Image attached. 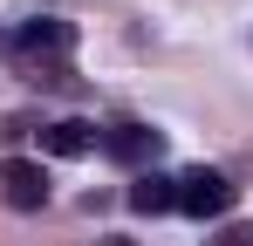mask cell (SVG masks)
<instances>
[{
	"label": "cell",
	"instance_id": "cell-1",
	"mask_svg": "<svg viewBox=\"0 0 253 246\" xmlns=\"http://www.w3.org/2000/svg\"><path fill=\"white\" fill-rule=\"evenodd\" d=\"M69 48H76V28H69V21H55V14L28 21V28L14 35V55H21V69H28L35 82H62V62H69Z\"/></svg>",
	"mask_w": 253,
	"mask_h": 246
},
{
	"label": "cell",
	"instance_id": "cell-2",
	"mask_svg": "<svg viewBox=\"0 0 253 246\" xmlns=\"http://www.w3.org/2000/svg\"><path fill=\"white\" fill-rule=\"evenodd\" d=\"M240 199V185L226 178V171H206V164H192L185 178H178V212H192V219H226Z\"/></svg>",
	"mask_w": 253,
	"mask_h": 246
},
{
	"label": "cell",
	"instance_id": "cell-3",
	"mask_svg": "<svg viewBox=\"0 0 253 246\" xmlns=\"http://www.w3.org/2000/svg\"><path fill=\"white\" fill-rule=\"evenodd\" d=\"M0 199L14 205V212H42L48 205V171L35 158H7L0 164Z\"/></svg>",
	"mask_w": 253,
	"mask_h": 246
},
{
	"label": "cell",
	"instance_id": "cell-4",
	"mask_svg": "<svg viewBox=\"0 0 253 246\" xmlns=\"http://www.w3.org/2000/svg\"><path fill=\"white\" fill-rule=\"evenodd\" d=\"M96 144L117 164H158L165 158V130H144V123H117V130H103Z\"/></svg>",
	"mask_w": 253,
	"mask_h": 246
},
{
	"label": "cell",
	"instance_id": "cell-5",
	"mask_svg": "<svg viewBox=\"0 0 253 246\" xmlns=\"http://www.w3.org/2000/svg\"><path fill=\"white\" fill-rule=\"evenodd\" d=\"M96 123H83V117H62V123H48L42 130V151H55V158H83V151H96Z\"/></svg>",
	"mask_w": 253,
	"mask_h": 246
},
{
	"label": "cell",
	"instance_id": "cell-6",
	"mask_svg": "<svg viewBox=\"0 0 253 246\" xmlns=\"http://www.w3.org/2000/svg\"><path fill=\"white\" fill-rule=\"evenodd\" d=\"M130 212H178V178H165V171H137V185H130Z\"/></svg>",
	"mask_w": 253,
	"mask_h": 246
},
{
	"label": "cell",
	"instance_id": "cell-7",
	"mask_svg": "<svg viewBox=\"0 0 253 246\" xmlns=\"http://www.w3.org/2000/svg\"><path fill=\"white\" fill-rule=\"evenodd\" d=\"M206 246H253V226H219Z\"/></svg>",
	"mask_w": 253,
	"mask_h": 246
},
{
	"label": "cell",
	"instance_id": "cell-8",
	"mask_svg": "<svg viewBox=\"0 0 253 246\" xmlns=\"http://www.w3.org/2000/svg\"><path fill=\"white\" fill-rule=\"evenodd\" d=\"M96 246H137V240H96Z\"/></svg>",
	"mask_w": 253,
	"mask_h": 246
}]
</instances>
